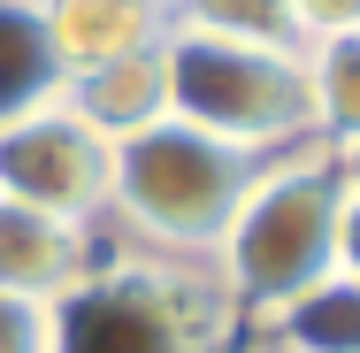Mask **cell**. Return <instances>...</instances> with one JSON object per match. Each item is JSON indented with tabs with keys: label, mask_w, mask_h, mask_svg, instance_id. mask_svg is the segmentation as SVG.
<instances>
[{
	"label": "cell",
	"mask_w": 360,
	"mask_h": 353,
	"mask_svg": "<svg viewBox=\"0 0 360 353\" xmlns=\"http://www.w3.org/2000/svg\"><path fill=\"white\" fill-rule=\"evenodd\" d=\"M161 85H169V116L222 146H245V154L314 146V92H307L299 39L169 16L161 23Z\"/></svg>",
	"instance_id": "cell-1"
},
{
	"label": "cell",
	"mask_w": 360,
	"mask_h": 353,
	"mask_svg": "<svg viewBox=\"0 0 360 353\" xmlns=\"http://www.w3.org/2000/svg\"><path fill=\"white\" fill-rule=\"evenodd\" d=\"M276 154H245L222 146L176 116L146 123L131 139H115V169H108V223L131 230L139 254H169V261H207L230 230L238 200L253 192V177Z\"/></svg>",
	"instance_id": "cell-2"
},
{
	"label": "cell",
	"mask_w": 360,
	"mask_h": 353,
	"mask_svg": "<svg viewBox=\"0 0 360 353\" xmlns=\"http://www.w3.org/2000/svg\"><path fill=\"white\" fill-rule=\"evenodd\" d=\"M245 315L207 261L100 254L54 299V353H238Z\"/></svg>",
	"instance_id": "cell-3"
},
{
	"label": "cell",
	"mask_w": 360,
	"mask_h": 353,
	"mask_svg": "<svg viewBox=\"0 0 360 353\" xmlns=\"http://www.w3.org/2000/svg\"><path fill=\"white\" fill-rule=\"evenodd\" d=\"M338 215H345V177H338L330 146L276 154L253 177V192L238 200L222 246L207 254V269L230 292V307L253 323V315L299 299L307 284H322L338 269Z\"/></svg>",
	"instance_id": "cell-4"
},
{
	"label": "cell",
	"mask_w": 360,
	"mask_h": 353,
	"mask_svg": "<svg viewBox=\"0 0 360 353\" xmlns=\"http://www.w3.org/2000/svg\"><path fill=\"white\" fill-rule=\"evenodd\" d=\"M108 169H115V146L70 100H39L23 116H0V200L70 215V223H100Z\"/></svg>",
	"instance_id": "cell-5"
},
{
	"label": "cell",
	"mask_w": 360,
	"mask_h": 353,
	"mask_svg": "<svg viewBox=\"0 0 360 353\" xmlns=\"http://www.w3.org/2000/svg\"><path fill=\"white\" fill-rule=\"evenodd\" d=\"M92 261H100L92 223H70V215H46V208H23V200H0V292L62 299Z\"/></svg>",
	"instance_id": "cell-6"
},
{
	"label": "cell",
	"mask_w": 360,
	"mask_h": 353,
	"mask_svg": "<svg viewBox=\"0 0 360 353\" xmlns=\"http://www.w3.org/2000/svg\"><path fill=\"white\" fill-rule=\"evenodd\" d=\"M39 23H46L54 62H62V85L77 70H100V62L161 47V16L139 8V0H39Z\"/></svg>",
	"instance_id": "cell-7"
},
{
	"label": "cell",
	"mask_w": 360,
	"mask_h": 353,
	"mask_svg": "<svg viewBox=\"0 0 360 353\" xmlns=\"http://www.w3.org/2000/svg\"><path fill=\"white\" fill-rule=\"evenodd\" d=\"M62 100H70L77 116L100 131V139H131L146 123H161L169 116V85H161V47H146V54H123V62H100V70H77L62 85Z\"/></svg>",
	"instance_id": "cell-8"
},
{
	"label": "cell",
	"mask_w": 360,
	"mask_h": 353,
	"mask_svg": "<svg viewBox=\"0 0 360 353\" xmlns=\"http://www.w3.org/2000/svg\"><path fill=\"white\" fill-rule=\"evenodd\" d=\"M245 330L269 353H360V277L330 269L322 284H307L299 299L253 315Z\"/></svg>",
	"instance_id": "cell-9"
},
{
	"label": "cell",
	"mask_w": 360,
	"mask_h": 353,
	"mask_svg": "<svg viewBox=\"0 0 360 353\" xmlns=\"http://www.w3.org/2000/svg\"><path fill=\"white\" fill-rule=\"evenodd\" d=\"M39 100H62V62L46 47L39 0H0V116H23Z\"/></svg>",
	"instance_id": "cell-10"
},
{
	"label": "cell",
	"mask_w": 360,
	"mask_h": 353,
	"mask_svg": "<svg viewBox=\"0 0 360 353\" xmlns=\"http://www.w3.org/2000/svg\"><path fill=\"white\" fill-rule=\"evenodd\" d=\"M307 92H314V146L360 139V31L307 47Z\"/></svg>",
	"instance_id": "cell-11"
},
{
	"label": "cell",
	"mask_w": 360,
	"mask_h": 353,
	"mask_svg": "<svg viewBox=\"0 0 360 353\" xmlns=\"http://www.w3.org/2000/svg\"><path fill=\"white\" fill-rule=\"evenodd\" d=\"M0 353H54V299L0 292Z\"/></svg>",
	"instance_id": "cell-12"
},
{
	"label": "cell",
	"mask_w": 360,
	"mask_h": 353,
	"mask_svg": "<svg viewBox=\"0 0 360 353\" xmlns=\"http://www.w3.org/2000/svg\"><path fill=\"white\" fill-rule=\"evenodd\" d=\"M338 31H360V0H284V39L314 47Z\"/></svg>",
	"instance_id": "cell-13"
},
{
	"label": "cell",
	"mask_w": 360,
	"mask_h": 353,
	"mask_svg": "<svg viewBox=\"0 0 360 353\" xmlns=\"http://www.w3.org/2000/svg\"><path fill=\"white\" fill-rule=\"evenodd\" d=\"M176 16L230 23V31H276L284 39V0H176Z\"/></svg>",
	"instance_id": "cell-14"
},
{
	"label": "cell",
	"mask_w": 360,
	"mask_h": 353,
	"mask_svg": "<svg viewBox=\"0 0 360 353\" xmlns=\"http://www.w3.org/2000/svg\"><path fill=\"white\" fill-rule=\"evenodd\" d=\"M330 161H338V177H345V192H360V139H353V146H330Z\"/></svg>",
	"instance_id": "cell-15"
},
{
	"label": "cell",
	"mask_w": 360,
	"mask_h": 353,
	"mask_svg": "<svg viewBox=\"0 0 360 353\" xmlns=\"http://www.w3.org/2000/svg\"><path fill=\"white\" fill-rule=\"evenodd\" d=\"M139 8H153V16H161V23H169V16H176V0H139Z\"/></svg>",
	"instance_id": "cell-16"
}]
</instances>
